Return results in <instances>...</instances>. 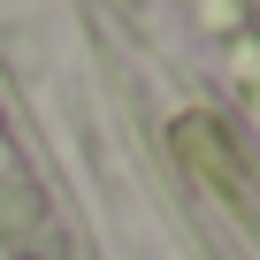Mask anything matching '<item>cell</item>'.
Returning <instances> with one entry per match:
<instances>
[{
    "label": "cell",
    "instance_id": "1",
    "mask_svg": "<svg viewBox=\"0 0 260 260\" xmlns=\"http://www.w3.org/2000/svg\"><path fill=\"white\" fill-rule=\"evenodd\" d=\"M0 237H8L16 252H54V230H46V199L39 184L23 176V161L0 146Z\"/></svg>",
    "mask_w": 260,
    "mask_h": 260
},
{
    "label": "cell",
    "instance_id": "2",
    "mask_svg": "<svg viewBox=\"0 0 260 260\" xmlns=\"http://www.w3.org/2000/svg\"><path fill=\"white\" fill-rule=\"evenodd\" d=\"M176 153H184V161H199V169H207V184H222V191H237V153L222 146V130H214L207 115H191V122H176Z\"/></svg>",
    "mask_w": 260,
    "mask_h": 260
},
{
    "label": "cell",
    "instance_id": "3",
    "mask_svg": "<svg viewBox=\"0 0 260 260\" xmlns=\"http://www.w3.org/2000/svg\"><path fill=\"white\" fill-rule=\"evenodd\" d=\"M237 16H245V8H237V0H207V23H214V31H230Z\"/></svg>",
    "mask_w": 260,
    "mask_h": 260
}]
</instances>
